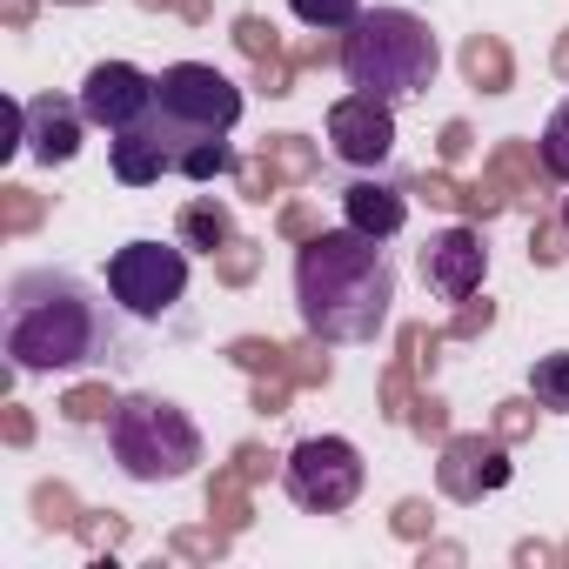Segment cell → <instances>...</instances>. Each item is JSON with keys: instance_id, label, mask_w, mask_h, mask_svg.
Segmentation results:
<instances>
[{"instance_id": "37", "label": "cell", "mask_w": 569, "mask_h": 569, "mask_svg": "<svg viewBox=\"0 0 569 569\" xmlns=\"http://www.w3.org/2000/svg\"><path fill=\"white\" fill-rule=\"evenodd\" d=\"M416 436H449V409H442L436 396L416 402Z\"/></svg>"}, {"instance_id": "22", "label": "cell", "mask_w": 569, "mask_h": 569, "mask_svg": "<svg viewBox=\"0 0 569 569\" xmlns=\"http://www.w3.org/2000/svg\"><path fill=\"white\" fill-rule=\"evenodd\" d=\"M114 409H121V402L108 396V382H81V389H68V396H61V416H68L74 429H88V422H108Z\"/></svg>"}, {"instance_id": "39", "label": "cell", "mask_w": 569, "mask_h": 569, "mask_svg": "<svg viewBox=\"0 0 569 569\" xmlns=\"http://www.w3.org/2000/svg\"><path fill=\"white\" fill-rule=\"evenodd\" d=\"M281 234H296V241H309V234H322V228H316V214H309V208L296 201V208H281Z\"/></svg>"}, {"instance_id": "6", "label": "cell", "mask_w": 569, "mask_h": 569, "mask_svg": "<svg viewBox=\"0 0 569 569\" xmlns=\"http://www.w3.org/2000/svg\"><path fill=\"white\" fill-rule=\"evenodd\" d=\"M362 449L349 436H302L289 456H281V489H289L296 509L309 516H342L362 496Z\"/></svg>"}, {"instance_id": "3", "label": "cell", "mask_w": 569, "mask_h": 569, "mask_svg": "<svg viewBox=\"0 0 569 569\" xmlns=\"http://www.w3.org/2000/svg\"><path fill=\"white\" fill-rule=\"evenodd\" d=\"M436 68H442V48H436L429 21L409 8H376L342 34V74L356 94L409 101V94L436 88Z\"/></svg>"}, {"instance_id": "10", "label": "cell", "mask_w": 569, "mask_h": 569, "mask_svg": "<svg viewBox=\"0 0 569 569\" xmlns=\"http://www.w3.org/2000/svg\"><path fill=\"white\" fill-rule=\"evenodd\" d=\"M482 274H489V248H482L476 228L456 221V228H436L422 241V281H429L442 302H469L482 289Z\"/></svg>"}, {"instance_id": "33", "label": "cell", "mask_w": 569, "mask_h": 569, "mask_svg": "<svg viewBox=\"0 0 569 569\" xmlns=\"http://www.w3.org/2000/svg\"><path fill=\"white\" fill-rule=\"evenodd\" d=\"M289 376H296V382H309V389H322V382H329L336 369H329V356H322V349L309 342V349H289Z\"/></svg>"}, {"instance_id": "1", "label": "cell", "mask_w": 569, "mask_h": 569, "mask_svg": "<svg viewBox=\"0 0 569 569\" xmlns=\"http://www.w3.org/2000/svg\"><path fill=\"white\" fill-rule=\"evenodd\" d=\"M296 309L316 342H376L396 309V261L362 228H322L296 254Z\"/></svg>"}, {"instance_id": "32", "label": "cell", "mask_w": 569, "mask_h": 569, "mask_svg": "<svg viewBox=\"0 0 569 569\" xmlns=\"http://www.w3.org/2000/svg\"><path fill=\"white\" fill-rule=\"evenodd\" d=\"M234 482H241V476H214V489H208V509H214L228 529H241V522H248V509H241V489H234Z\"/></svg>"}, {"instance_id": "34", "label": "cell", "mask_w": 569, "mask_h": 569, "mask_svg": "<svg viewBox=\"0 0 569 569\" xmlns=\"http://www.w3.org/2000/svg\"><path fill=\"white\" fill-rule=\"evenodd\" d=\"M409 194H422L429 208H462V188H456L449 174H416V181H409Z\"/></svg>"}, {"instance_id": "14", "label": "cell", "mask_w": 569, "mask_h": 569, "mask_svg": "<svg viewBox=\"0 0 569 569\" xmlns=\"http://www.w3.org/2000/svg\"><path fill=\"white\" fill-rule=\"evenodd\" d=\"M342 214H349V228L389 241L409 221V188H396V181H349L342 188Z\"/></svg>"}, {"instance_id": "21", "label": "cell", "mask_w": 569, "mask_h": 569, "mask_svg": "<svg viewBox=\"0 0 569 569\" xmlns=\"http://www.w3.org/2000/svg\"><path fill=\"white\" fill-rule=\"evenodd\" d=\"M41 214H48V201H41L34 188H21V181H8V188H0V228H8V234H28V228H41Z\"/></svg>"}, {"instance_id": "28", "label": "cell", "mask_w": 569, "mask_h": 569, "mask_svg": "<svg viewBox=\"0 0 569 569\" xmlns=\"http://www.w3.org/2000/svg\"><path fill=\"white\" fill-rule=\"evenodd\" d=\"M562 254H569V228H562V214H556V221H536V228H529V261L549 268V261H562Z\"/></svg>"}, {"instance_id": "4", "label": "cell", "mask_w": 569, "mask_h": 569, "mask_svg": "<svg viewBox=\"0 0 569 569\" xmlns=\"http://www.w3.org/2000/svg\"><path fill=\"white\" fill-rule=\"evenodd\" d=\"M108 449H114V462H121L128 482L161 489V482L194 476V462H201V429H194L188 409L168 402V396H128V402L108 416Z\"/></svg>"}, {"instance_id": "35", "label": "cell", "mask_w": 569, "mask_h": 569, "mask_svg": "<svg viewBox=\"0 0 569 569\" xmlns=\"http://www.w3.org/2000/svg\"><path fill=\"white\" fill-rule=\"evenodd\" d=\"M429 522H436V509H429L422 496H409V502H396V536H429Z\"/></svg>"}, {"instance_id": "30", "label": "cell", "mask_w": 569, "mask_h": 569, "mask_svg": "<svg viewBox=\"0 0 569 569\" xmlns=\"http://www.w3.org/2000/svg\"><path fill=\"white\" fill-rule=\"evenodd\" d=\"M529 429H536V396H529V402H522V396H516V402H496V436H502V442H522Z\"/></svg>"}, {"instance_id": "15", "label": "cell", "mask_w": 569, "mask_h": 569, "mask_svg": "<svg viewBox=\"0 0 569 569\" xmlns=\"http://www.w3.org/2000/svg\"><path fill=\"white\" fill-rule=\"evenodd\" d=\"M462 74H469L482 94H509L516 61H509V48H502L496 34H469V41H462Z\"/></svg>"}, {"instance_id": "46", "label": "cell", "mask_w": 569, "mask_h": 569, "mask_svg": "<svg viewBox=\"0 0 569 569\" xmlns=\"http://www.w3.org/2000/svg\"><path fill=\"white\" fill-rule=\"evenodd\" d=\"M174 8H181L188 21H208V0H174Z\"/></svg>"}, {"instance_id": "24", "label": "cell", "mask_w": 569, "mask_h": 569, "mask_svg": "<svg viewBox=\"0 0 569 569\" xmlns=\"http://www.w3.org/2000/svg\"><path fill=\"white\" fill-rule=\"evenodd\" d=\"M536 148H542L549 174H556V181L569 188V94H562V108H556V114L542 121V141H536Z\"/></svg>"}, {"instance_id": "44", "label": "cell", "mask_w": 569, "mask_h": 569, "mask_svg": "<svg viewBox=\"0 0 569 569\" xmlns=\"http://www.w3.org/2000/svg\"><path fill=\"white\" fill-rule=\"evenodd\" d=\"M234 462H241V469H234L241 482H261V476H268V456H261V449H241Z\"/></svg>"}, {"instance_id": "41", "label": "cell", "mask_w": 569, "mask_h": 569, "mask_svg": "<svg viewBox=\"0 0 569 569\" xmlns=\"http://www.w3.org/2000/svg\"><path fill=\"white\" fill-rule=\"evenodd\" d=\"M469 154V121H449L442 128V161H462Z\"/></svg>"}, {"instance_id": "42", "label": "cell", "mask_w": 569, "mask_h": 569, "mask_svg": "<svg viewBox=\"0 0 569 569\" xmlns=\"http://www.w3.org/2000/svg\"><path fill=\"white\" fill-rule=\"evenodd\" d=\"M254 409H261V416H281V409H289V389H281V382H261V389H254Z\"/></svg>"}, {"instance_id": "27", "label": "cell", "mask_w": 569, "mask_h": 569, "mask_svg": "<svg viewBox=\"0 0 569 569\" xmlns=\"http://www.w3.org/2000/svg\"><path fill=\"white\" fill-rule=\"evenodd\" d=\"M254 261H261V248H254V241H241V234H234V241H228V248H221V261H214V274H221V281H228V289H241V281H254Z\"/></svg>"}, {"instance_id": "26", "label": "cell", "mask_w": 569, "mask_h": 569, "mask_svg": "<svg viewBox=\"0 0 569 569\" xmlns=\"http://www.w3.org/2000/svg\"><path fill=\"white\" fill-rule=\"evenodd\" d=\"M228 362H241V369H268V376H289V349L254 342V336H241V342L228 349Z\"/></svg>"}, {"instance_id": "7", "label": "cell", "mask_w": 569, "mask_h": 569, "mask_svg": "<svg viewBox=\"0 0 569 569\" xmlns=\"http://www.w3.org/2000/svg\"><path fill=\"white\" fill-rule=\"evenodd\" d=\"M108 296L134 322H161L188 296V248H174V241H128V248H114Z\"/></svg>"}, {"instance_id": "25", "label": "cell", "mask_w": 569, "mask_h": 569, "mask_svg": "<svg viewBox=\"0 0 569 569\" xmlns=\"http://www.w3.org/2000/svg\"><path fill=\"white\" fill-rule=\"evenodd\" d=\"M234 48H241L254 68H261V61H281V41H274V28H268L261 14H241V21H234Z\"/></svg>"}, {"instance_id": "23", "label": "cell", "mask_w": 569, "mask_h": 569, "mask_svg": "<svg viewBox=\"0 0 569 569\" xmlns=\"http://www.w3.org/2000/svg\"><path fill=\"white\" fill-rule=\"evenodd\" d=\"M34 522H41V529H81L74 489H68V482H34Z\"/></svg>"}, {"instance_id": "31", "label": "cell", "mask_w": 569, "mask_h": 569, "mask_svg": "<svg viewBox=\"0 0 569 569\" xmlns=\"http://www.w3.org/2000/svg\"><path fill=\"white\" fill-rule=\"evenodd\" d=\"M234 181H241V201H268L281 174L268 168V154H254V161H241V168H234Z\"/></svg>"}, {"instance_id": "50", "label": "cell", "mask_w": 569, "mask_h": 569, "mask_svg": "<svg viewBox=\"0 0 569 569\" xmlns=\"http://www.w3.org/2000/svg\"><path fill=\"white\" fill-rule=\"evenodd\" d=\"M556 214H562V228H569V194H562V208H556Z\"/></svg>"}, {"instance_id": "9", "label": "cell", "mask_w": 569, "mask_h": 569, "mask_svg": "<svg viewBox=\"0 0 569 569\" xmlns=\"http://www.w3.org/2000/svg\"><path fill=\"white\" fill-rule=\"evenodd\" d=\"M396 101H376V94H342L329 108V148L349 161V168H382L396 154Z\"/></svg>"}, {"instance_id": "45", "label": "cell", "mask_w": 569, "mask_h": 569, "mask_svg": "<svg viewBox=\"0 0 569 569\" xmlns=\"http://www.w3.org/2000/svg\"><path fill=\"white\" fill-rule=\"evenodd\" d=\"M429 562H462V549H456V542H422V569H429Z\"/></svg>"}, {"instance_id": "16", "label": "cell", "mask_w": 569, "mask_h": 569, "mask_svg": "<svg viewBox=\"0 0 569 569\" xmlns=\"http://www.w3.org/2000/svg\"><path fill=\"white\" fill-rule=\"evenodd\" d=\"M234 241V214L221 201H188L181 208V248H201V254H221Z\"/></svg>"}, {"instance_id": "40", "label": "cell", "mask_w": 569, "mask_h": 569, "mask_svg": "<svg viewBox=\"0 0 569 569\" xmlns=\"http://www.w3.org/2000/svg\"><path fill=\"white\" fill-rule=\"evenodd\" d=\"M174 556H221V536H194V529H181V536H174Z\"/></svg>"}, {"instance_id": "17", "label": "cell", "mask_w": 569, "mask_h": 569, "mask_svg": "<svg viewBox=\"0 0 569 569\" xmlns=\"http://www.w3.org/2000/svg\"><path fill=\"white\" fill-rule=\"evenodd\" d=\"M529 396H536V409L569 416V349H556V356H536V362H529Z\"/></svg>"}, {"instance_id": "48", "label": "cell", "mask_w": 569, "mask_h": 569, "mask_svg": "<svg viewBox=\"0 0 569 569\" xmlns=\"http://www.w3.org/2000/svg\"><path fill=\"white\" fill-rule=\"evenodd\" d=\"M54 8H94V0H54Z\"/></svg>"}, {"instance_id": "8", "label": "cell", "mask_w": 569, "mask_h": 569, "mask_svg": "<svg viewBox=\"0 0 569 569\" xmlns=\"http://www.w3.org/2000/svg\"><path fill=\"white\" fill-rule=\"evenodd\" d=\"M81 114L108 134H128L154 114V74H141L134 61H94L81 81Z\"/></svg>"}, {"instance_id": "12", "label": "cell", "mask_w": 569, "mask_h": 569, "mask_svg": "<svg viewBox=\"0 0 569 569\" xmlns=\"http://www.w3.org/2000/svg\"><path fill=\"white\" fill-rule=\"evenodd\" d=\"M81 128H88L81 101H61V94H34V101H21V148H28L41 168L74 161V154H81Z\"/></svg>"}, {"instance_id": "13", "label": "cell", "mask_w": 569, "mask_h": 569, "mask_svg": "<svg viewBox=\"0 0 569 569\" xmlns=\"http://www.w3.org/2000/svg\"><path fill=\"white\" fill-rule=\"evenodd\" d=\"M108 154H114V181H121V188H148V181L174 174V141L161 134V121H154V114H148L141 128L114 134V141H108Z\"/></svg>"}, {"instance_id": "47", "label": "cell", "mask_w": 569, "mask_h": 569, "mask_svg": "<svg viewBox=\"0 0 569 569\" xmlns=\"http://www.w3.org/2000/svg\"><path fill=\"white\" fill-rule=\"evenodd\" d=\"M556 68H562V74H569V34H562V41H556Z\"/></svg>"}, {"instance_id": "19", "label": "cell", "mask_w": 569, "mask_h": 569, "mask_svg": "<svg viewBox=\"0 0 569 569\" xmlns=\"http://www.w3.org/2000/svg\"><path fill=\"white\" fill-rule=\"evenodd\" d=\"M289 14L316 34H336V28H356L362 21V0H289Z\"/></svg>"}, {"instance_id": "2", "label": "cell", "mask_w": 569, "mask_h": 569, "mask_svg": "<svg viewBox=\"0 0 569 569\" xmlns=\"http://www.w3.org/2000/svg\"><path fill=\"white\" fill-rule=\"evenodd\" d=\"M114 349L108 309L68 268H21L8 281V362L14 376H54L88 369Z\"/></svg>"}, {"instance_id": "36", "label": "cell", "mask_w": 569, "mask_h": 569, "mask_svg": "<svg viewBox=\"0 0 569 569\" xmlns=\"http://www.w3.org/2000/svg\"><path fill=\"white\" fill-rule=\"evenodd\" d=\"M0 436H8L14 449H28V442H34V416H28L21 402H8V416H0Z\"/></svg>"}, {"instance_id": "18", "label": "cell", "mask_w": 569, "mask_h": 569, "mask_svg": "<svg viewBox=\"0 0 569 569\" xmlns=\"http://www.w3.org/2000/svg\"><path fill=\"white\" fill-rule=\"evenodd\" d=\"M241 161H234V148L214 134V141H194V148H181L174 154V174H188V181H214V174H234Z\"/></svg>"}, {"instance_id": "20", "label": "cell", "mask_w": 569, "mask_h": 569, "mask_svg": "<svg viewBox=\"0 0 569 569\" xmlns=\"http://www.w3.org/2000/svg\"><path fill=\"white\" fill-rule=\"evenodd\" d=\"M261 154H268V168H274L281 181H309V174H316V148H309L302 134H268Z\"/></svg>"}, {"instance_id": "29", "label": "cell", "mask_w": 569, "mask_h": 569, "mask_svg": "<svg viewBox=\"0 0 569 569\" xmlns=\"http://www.w3.org/2000/svg\"><path fill=\"white\" fill-rule=\"evenodd\" d=\"M489 322H496V302H489V296H482V302L469 296V302H456V322H449V336H456V342H476Z\"/></svg>"}, {"instance_id": "11", "label": "cell", "mask_w": 569, "mask_h": 569, "mask_svg": "<svg viewBox=\"0 0 569 569\" xmlns=\"http://www.w3.org/2000/svg\"><path fill=\"white\" fill-rule=\"evenodd\" d=\"M442 496L449 502H482L489 489L509 482V456H502V436H449L442 442Z\"/></svg>"}, {"instance_id": "38", "label": "cell", "mask_w": 569, "mask_h": 569, "mask_svg": "<svg viewBox=\"0 0 569 569\" xmlns=\"http://www.w3.org/2000/svg\"><path fill=\"white\" fill-rule=\"evenodd\" d=\"M81 536H88V542H121V536H128V522H121V516H108V522H101V509H88V516H81Z\"/></svg>"}, {"instance_id": "43", "label": "cell", "mask_w": 569, "mask_h": 569, "mask_svg": "<svg viewBox=\"0 0 569 569\" xmlns=\"http://www.w3.org/2000/svg\"><path fill=\"white\" fill-rule=\"evenodd\" d=\"M0 21H8L14 34H21V28H34V0H0Z\"/></svg>"}, {"instance_id": "49", "label": "cell", "mask_w": 569, "mask_h": 569, "mask_svg": "<svg viewBox=\"0 0 569 569\" xmlns=\"http://www.w3.org/2000/svg\"><path fill=\"white\" fill-rule=\"evenodd\" d=\"M141 8H148V14H154V8H174V0H141Z\"/></svg>"}, {"instance_id": "5", "label": "cell", "mask_w": 569, "mask_h": 569, "mask_svg": "<svg viewBox=\"0 0 569 569\" xmlns=\"http://www.w3.org/2000/svg\"><path fill=\"white\" fill-rule=\"evenodd\" d=\"M154 121L181 154V148L214 141V134H228L241 121V88L208 61H174V68L154 74Z\"/></svg>"}]
</instances>
